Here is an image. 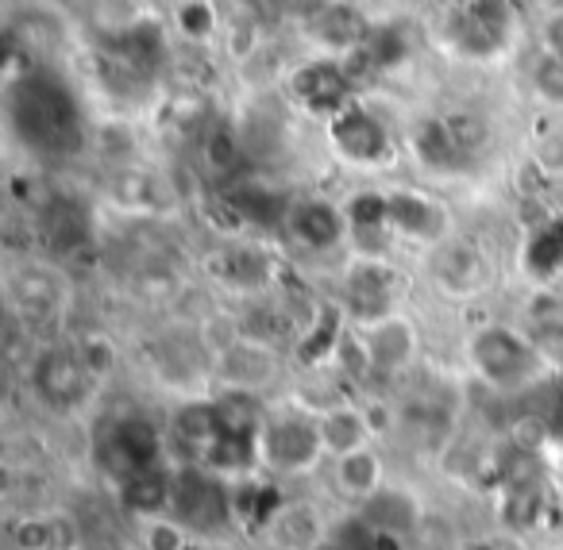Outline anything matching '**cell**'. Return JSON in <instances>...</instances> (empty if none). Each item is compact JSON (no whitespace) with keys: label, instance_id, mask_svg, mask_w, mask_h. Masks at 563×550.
I'll list each match as a JSON object with an SVG mask.
<instances>
[{"label":"cell","instance_id":"cell-1","mask_svg":"<svg viewBox=\"0 0 563 550\" xmlns=\"http://www.w3.org/2000/svg\"><path fill=\"white\" fill-rule=\"evenodd\" d=\"M9 120L20 139L43 158H70L86 147V116L78 97L47 70H27L12 81Z\"/></svg>","mask_w":563,"mask_h":550},{"label":"cell","instance_id":"cell-2","mask_svg":"<svg viewBox=\"0 0 563 550\" xmlns=\"http://www.w3.org/2000/svg\"><path fill=\"white\" fill-rule=\"evenodd\" d=\"M170 512L181 527L209 535V531H220V527L232 519L235 501L217 473L201 470V465H186V470L174 473Z\"/></svg>","mask_w":563,"mask_h":550},{"label":"cell","instance_id":"cell-3","mask_svg":"<svg viewBox=\"0 0 563 550\" xmlns=\"http://www.w3.org/2000/svg\"><path fill=\"white\" fill-rule=\"evenodd\" d=\"M471 362L483 373L490 385L514 389L521 381H529L540 370V355L525 335L509 332L501 324H490L471 339Z\"/></svg>","mask_w":563,"mask_h":550},{"label":"cell","instance_id":"cell-4","mask_svg":"<svg viewBox=\"0 0 563 550\" xmlns=\"http://www.w3.org/2000/svg\"><path fill=\"white\" fill-rule=\"evenodd\" d=\"M517 12L509 4H463L448 20V40L455 43V50L467 58H498L514 43Z\"/></svg>","mask_w":563,"mask_h":550},{"label":"cell","instance_id":"cell-5","mask_svg":"<svg viewBox=\"0 0 563 550\" xmlns=\"http://www.w3.org/2000/svg\"><path fill=\"white\" fill-rule=\"evenodd\" d=\"M324 454L321 424L309 416H282L258 431V458L278 473H306Z\"/></svg>","mask_w":563,"mask_h":550},{"label":"cell","instance_id":"cell-6","mask_svg":"<svg viewBox=\"0 0 563 550\" xmlns=\"http://www.w3.org/2000/svg\"><path fill=\"white\" fill-rule=\"evenodd\" d=\"M89 381H93V373H89L86 358L74 355V350H66V347L43 350V355L32 362L35 393L58 412L78 408V404L89 396Z\"/></svg>","mask_w":563,"mask_h":550},{"label":"cell","instance_id":"cell-7","mask_svg":"<svg viewBox=\"0 0 563 550\" xmlns=\"http://www.w3.org/2000/svg\"><path fill=\"white\" fill-rule=\"evenodd\" d=\"M332 147H336L340 158H347L352 166H383L386 158L394 155V143L386 124L375 116V112L352 104L347 112H340L329 127Z\"/></svg>","mask_w":563,"mask_h":550},{"label":"cell","instance_id":"cell-8","mask_svg":"<svg viewBox=\"0 0 563 550\" xmlns=\"http://www.w3.org/2000/svg\"><path fill=\"white\" fill-rule=\"evenodd\" d=\"M104 462L117 470L120 481L143 470H158L163 465V435L143 416L117 419V427L104 439Z\"/></svg>","mask_w":563,"mask_h":550},{"label":"cell","instance_id":"cell-9","mask_svg":"<svg viewBox=\"0 0 563 550\" xmlns=\"http://www.w3.org/2000/svg\"><path fill=\"white\" fill-rule=\"evenodd\" d=\"M89 239H93V216H89L86 201H78L70 193H58L40 209V243L55 258L78 255Z\"/></svg>","mask_w":563,"mask_h":550},{"label":"cell","instance_id":"cell-10","mask_svg":"<svg viewBox=\"0 0 563 550\" xmlns=\"http://www.w3.org/2000/svg\"><path fill=\"white\" fill-rule=\"evenodd\" d=\"M286 227H290V235L301 247L317 250V255L340 247V243L347 239V232H352V227H347V212L336 209L332 201H321V197L290 204V209H286Z\"/></svg>","mask_w":563,"mask_h":550},{"label":"cell","instance_id":"cell-11","mask_svg":"<svg viewBox=\"0 0 563 550\" xmlns=\"http://www.w3.org/2000/svg\"><path fill=\"white\" fill-rule=\"evenodd\" d=\"M294 97L317 116L336 120L340 112L352 109V81H347L340 63H309L294 74Z\"/></svg>","mask_w":563,"mask_h":550},{"label":"cell","instance_id":"cell-12","mask_svg":"<svg viewBox=\"0 0 563 550\" xmlns=\"http://www.w3.org/2000/svg\"><path fill=\"white\" fill-rule=\"evenodd\" d=\"M360 347H363V358H367L371 370H401V366L413 358L417 350V335L409 327V319L401 316H383V319H371L360 335Z\"/></svg>","mask_w":563,"mask_h":550},{"label":"cell","instance_id":"cell-13","mask_svg":"<svg viewBox=\"0 0 563 550\" xmlns=\"http://www.w3.org/2000/svg\"><path fill=\"white\" fill-rule=\"evenodd\" d=\"M386 204H390V232L394 235L432 243L448 232V212L440 209L432 197L413 193V189H401V193L386 197Z\"/></svg>","mask_w":563,"mask_h":550},{"label":"cell","instance_id":"cell-14","mask_svg":"<svg viewBox=\"0 0 563 550\" xmlns=\"http://www.w3.org/2000/svg\"><path fill=\"white\" fill-rule=\"evenodd\" d=\"M309 32L321 47L340 50V55H352V50L367 47L371 40V20H363L360 9H347V4H324V9H313V20H309Z\"/></svg>","mask_w":563,"mask_h":550},{"label":"cell","instance_id":"cell-15","mask_svg":"<svg viewBox=\"0 0 563 550\" xmlns=\"http://www.w3.org/2000/svg\"><path fill=\"white\" fill-rule=\"evenodd\" d=\"M220 431H224V412H220L217 401H194L174 412V439L186 454H194L197 465H205Z\"/></svg>","mask_w":563,"mask_h":550},{"label":"cell","instance_id":"cell-16","mask_svg":"<svg viewBox=\"0 0 563 550\" xmlns=\"http://www.w3.org/2000/svg\"><path fill=\"white\" fill-rule=\"evenodd\" d=\"M371 435H375V427H371L367 412L352 408V404H332V408L321 416L324 450H329V454H336V458L371 447Z\"/></svg>","mask_w":563,"mask_h":550},{"label":"cell","instance_id":"cell-17","mask_svg":"<svg viewBox=\"0 0 563 550\" xmlns=\"http://www.w3.org/2000/svg\"><path fill=\"white\" fill-rule=\"evenodd\" d=\"M363 524L378 539H401V535H409L417 527V501L409 493H398V489H383L363 508Z\"/></svg>","mask_w":563,"mask_h":550},{"label":"cell","instance_id":"cell-18","mask_svg":"<svg viewBox=\"0 0 563 550\" xmlns=\"http://www.w3.org/2000/svg\"><path fill=\"white\" fill-rule=\"evenodd\" d=\"M220 370L235 385V393H251L263 381H271L274 358L263 343H232V347L220 350Z\"/></svg>","mask_w":563,"mask_h":550},{"label":"cell","instance_id":"cell-19","mask_svg":"<svg viewBox=\"0 0 563 550\" xmlns=\"http://www.w3.org/2000/svg\"><path fill=\"white\" fill-rule=\"evenodd\" d=\"M170 496H174V473H166L163 465L120 481V501H124V508L140 512V516L158 519V512L170 508Z\"/></svg>","mask_w":563,"mask_h":550},{"label":"cell","instance_id":"cell-20","mask_svg":"<svg viewBox=\"0 0 563 550\" xmlns=\"http://www.w3.org/2000/svg\"><path fill=\"white\" fill-rule=\"evenodd\" d=\"M336 485L355 501H371L383 493V458L371 447L336 458Z\"/></svg>","mask_w":563,"mask_h":550},{"label":"cell","instance_id":"cell-21","mask_svg":"<svg viewBox=\"0 0 563 550\" xmlns=\"http://www.w3.org/2000/svg\"><path fill=\"white\" fill-rule=\"evenodd\" d=\"M347 293H352L355 308H360L371 324V319L386 316V304H390V296H394V278L378 262H363L360 270L352 273V281H347Z\"/></svg>","mask_w":563,"mask_h":550},{"label":"cell","instance_id":"cell-22","mask_svg":"<svg viewBox=\"0 0 563 550\" xmlns=\"http://www.w3.org/2000/svg\"><path fill=\"white\" fill-rule=\"evenodd\" d=\"M228 209L235 212L240 220H247V224H258V227H271L274 220L282 216V201L274 189H266L263 181L255 178H243L240 186L228 193Z\"/></svg>","mask_w":563,"mask_h":550},{"label":"cell","instance_id":"cell-23","mask_svg":"<svg viewBox=\"0 0 563 550\" xmlns=\"http://www.w3.org/2000/svg\"><path fill=\"white\" fill-rule=\"evenodd\" d=\"M413 150L424 166H432V170H455V166L467 158L460 147H455L452 132H448V120H424V124L413 132Z\"/></svg>","mask_w":563,"mask_h":550},{"label":"cell","instance_id":"cell-24","mask_svg":"<svg viewBox=\"0 0 563 550\" xmlns=\"http://www.w3.org/2000/svg\"><path fill=\"white\" fill-rule=\"evenodd\" d=\"M117 55L124 58V66L147 74V70H155L158 58H163V35H158L155 24H132L120 32Z\"/></svg>","mask_w":563,"mask_h":550},{"label":"cell","instance_id":"cell-25","mask_svg":"<svg viewBox=\"0 0 563 550\" xmlns=\"http://www.w3.org/2000/svg\"><path fill=\"white\" fill-rule=\"evenodd\" d=\"M205 162H209L212 178H232V173H240L243 143L228 124L209 127V135H205Z\"/></svg>","mask_w":563,"mask_h":550},{"label":"cell","instance_id":"cell-26","mask_svg":"<svg viewBox=\"0 0 563 550\" xmlns=\"http://www.w3.org/2000/svg\"><path fill=\"white\" fill-rule=\"evenodd\" d=\"M344 212H347V227H352L360 239H367L371 232H375V235L390 232V204H386L383 193L352 197V204H347Z\"/></svg>","mask_w":563,"mask_h":550},{"label":"cell","instance_id":"cell-27","mask_svg":"<svg viewBox=\"0 0 563 550\" xmlns=\"http://www.w3.org/2000/svg\"><path fill=\"white\" fill-rule=\"evenodd\" d=\"M440 281H444L452 293H467V289L483 285V262L475 258V250L455 247L440 258Z\"/></svg>","mask_w":563,"mask_h":550},{"label":"cell","instance_id":"cell-28","mask_svg":"<svg viewBox=\"0 0 563 550\" xmlns=\"http://www.w3.org/2000/svg\"><path fill=\"white\" fill-rule=\"evenodd\" d=\"M363 55L371 58V66H375V74H386L394 70V66L406 63V35L398 32V27H375L367 40V47H363Z\"/></svg>","mask_w":563,"mask_h":550},{"label":"cell","instance_id":"cell-29","mask_svg":"<svg viewBox=\"0 0 563 550\" xmlns=\"http://www.w3.org/2000/svg\"><path fill=\"white\" fill-rule=\"evenodd\" d=\"M563 266V220L548 224L544 232H537L529 239V270L552 273Z\"/></svg>","mask_w":563,"mask_h":550},{"label":"cell","instance_id":"cell-30","mask_svg":"<svg viewBox=\"0 0 563 550\" xmlns=\"http://www.w3.org/2000/svg\"><path fill=\"white\" fill-rule=\"evenodd\" d=\"M174 16H178V32L186 35L189 43H209L212 35H217V27H220L217 9H212V4H205V0L178 4V9H174Z\"/></svg>","mask_w":563,"mask_h":550},{"label":"cell","instance_id":"cell-31","mask_svg":"<svg viewBox=\"0 0 563 550\" xmlns=\"http://www.w3.org/2000/svg\"><path fill=\"white\" fill-rule=\"evenodd\" d=\"M220 273H224L232 285H243V289H255L266 281V262L255 255V250H228L220 255Z\"/></svg>","mask_w":563,"mask_h":550},{"label":"cell","instance_id":"cell-32","mask_svg":"<svg viewBox=\"0 0 563 550\" xmlns=\"http://www.w3.org/2000/svg\"><path fill=\"white\" fill-rule=\"evenodd\" d=\"M112 193H117V201L128 204V209H155L158 181L147 178V173H140V170H128V173H120V178H117Z\"/></svg>","mask_w":563,"mask_h":550},{"label":"cell","instance_id":"cell-33","mask_svg":"<svg viewBox=\"0 0 563 550\" xmlns=\"http://www.w3.org/2000/svg\"><path fill=\"white\" fill-rule=\"evenodd\" d=\"M274 531L286 547H313L317 542V519L306 508H286L274 516Z\"/></svg>","mask_w":563,"mask_h":550},{"label":"cell","instance_id":"cell-34","mask_svg":"<svg viewBox=\"0 0 563 550\" xmlns=\"http://www.w3.org/2000/svg\"><path fill=\"white\" fill-rule=\"evenodd\" d=\"M532 89L544 97L548 104H563V58L544 50L532 66Z\"/></svg>","mask_w":563,"mask_h":550},{"label":"cell","instance_id":"cell-35","mask_svg":"<svg viewBox=\"0 0 563 550\" xmlns=\"http://www.w3.org/2000/svg\"><path fill=\"white\" fill-rule=\"evenodd\" d=\"M16 296L20 304H32V312H55L58 308V289L51 278H43V273H24V278L16 281Z\"/></svg>","mask_w":563,"mask_h":550},{"label":"cell","instance_id":"cell-36","mask_svg":"<svg viewBox=\"0 0 563 550\" xmlns=\"http://www.w3.org/2000/svg\"><path fill=\"white\" fill-rule=\"evenodd\" d=\"M448 132H452L455 147H460L463 155H471V150H478L486 143V120H478L475 112H463V116H448Z\"/></svg>","mask_w":563,"mask_h":550},{"label":"cell","instance_id":"cell-37","mask_svg":"<svg viewBox=\"0 0 563 550\" xmlns=\"http://www.w3.org/2000/svg\"><path fill=\"white\" fill-rule=\"evenodd\" d=\"M181 542H186V535H181L178 519L158 516L155 524H151V531H147V547L151 550H181Z\"/></svg>","mask_w":563,"mask_h":550},{"label":"cell","instance_id":"cell-38","mask_svg":"<svg viewBox=\"0 0 563 550\" xmlns=\"http://www.w3.org/2000/svg\"><path fill=\"white\" fill-rule=\"evenodd\" d=\"M86 366H89V373H109L112 370V347H109V339H101V335H93V339L86 343Z\"/></svg>","mask_w":563,"mask_h":550},{"label":"cell","instance_id":"cell-39","mask_svg":"<svg viewBox=\"0 0 563 550\" xmlns=\"http://www.w3.org/2000/svg\"><path fill=\"white\" fill-rule=\"evenodd\" d=\"M540 166L548 173H563V135H552V139L540 143Z\"/></svg>","mask_w":563,"mask_h":550},{"label":"cell","instance_id":"cell-40","mask_svg":"<svg viewBox=\"0 0 563 550\" xmlns=\"http://www.w3.org/2000/svg\"><path fill=\"white\" fill-rule=\"evenodd\" d=\"M81 550H124V542H120L117 535L101 531V535H86V542H81Z\"/></svg>","mask_w":563,"mask_h":550},{"label":"cell","instance_id":"cell-41","mask_svg":"<svg viewBox=\"0 0 563 550\" xmlns=\"http://www.w3.org/2000/svg\"><path fill=\"white\" fill-rule=\"evenodd\" d=\"M548 50L563 58V12H555V16L548 20Z\"/></svg>","mask_w":563,"mask_h":550},{"label":"cell","instance_id":"cell-42","mask_svg":"<svg viewBox=\"0 0 563 550\" xmlns=\"http://www.w3.org/2000/svg\"><path fill=\"white\" fill-rule=\"evenodd\" d=\"M486 550H525V547H521V542H517V539H494Z\"/></svg>","mask_w":563,"mask_h":550},{"label":"cell","instance_id":"cell-43","mask_svg":"<svg viewBox=\"0 0 563 550\" xmlns=\"http://www.w3.org/2000/svg\"><path fill=\"white\" fill-rule=\"evenodd\" d=\"M329 550H340V547H329Z\"/></svg>","mask_w":563,"mask_h":550}]
</instances>
